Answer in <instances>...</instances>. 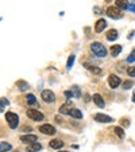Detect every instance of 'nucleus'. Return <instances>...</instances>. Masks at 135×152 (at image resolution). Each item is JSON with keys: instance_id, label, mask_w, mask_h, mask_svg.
I'll list each match as a JSON object with an SVG mask.
<instances>
[{"instance_id": "f257e3e1", "label": "nucleus", "mask_w": 135, "mask_h": 152, "mask_svg": "<svg viewBox=\"0 0 135 152\" xmlns=\"http://www.w3.org/2000/svg\"><path fill=\"white\" fill-rule=\"evenodd\" d=\"M90 50H92V53L99 58H104L107 55L106 47H104V44L100 43V42H93V43L90 44Z\"/></svg>"}, {"instance_id": "f03ea898", "label": "nucleus", "mask_w": 135, "mask_h": 152, "mask_svg": "<svg viewBox=\"0 0 135 152\" xmlns=\"http://www.w3.org/2000/svg\"><path fill=\"white\" fill-rule=\"evenodd\" d=\"M6 120H7V123H8L11 129H15V128L18 127V124H19V117H18V114L12 113V112H7Z\"/></svg>"}, {"instance_id": "7ed1b4c3", "label": "nucleus", "mask_w": 135, "mask_h": 152, "mask_svg": "<svg viewBox=\"0 0 135 152\" xmlns=\"http://www.w3.org/2000/svg\"><path fill=\"white\" fill-rule=\"evenodd\" d=\"M107 15L109 16V18H112V19H120V18H123V12L120 8H118V7H108L107 8Z\"/></svg>"}, {"instance_id": "20e7f679", "label": "nucleus", "mask_w": 135, "mask_h": 152, "mask_svg": "<svg viewBox=\"0 0 135 152\" xmlns=\"http://www.w3.org/2000/svg\"><path fill=\"white\" fill-rule=\"evenodd\" d=\"M27 116H29L31 120H35V121H42L45 118V116H43L41 112L37 111V109H29V111H27Z\"/></svg>"}, {"instance_id": "39448f33", "label": "nucleus", "mask_w": 135, "mask_h": 152, "mask_svg": "<svg viewBox=\"0 0 135 152\" xmlns=\"http://www.w3.org/2000/svg\"><path fill=\"white\" fill-rule=\"evenodd\" d=\"M39 131H41L43 135H50V136H53V135H55V128L53 127V125H49V124H43V125H41L39 127Z\"/></svg>"}, {"instance_id": "423d86ee", "label": "nucleus", "mask_w": 135, "mask_h": 152, "mask_svg": "<svg viewBox=\"0 0 135 152\" xmlns=\"http://www.w3.org/2000/svg\"><path fill=\"white\" fill-rule=\"evenodd\" d=\"M42 98H43V101L45 102L52 104V102L55 101V94L52 92V90H43V92H42Z\"/></svg>"}, {"instance_id": "0eeeda50", "label": "nucleus", "mask_w": 135, "mask_h": 152, "mask_svg": "<svg viewBox=\"0 0 135 152\" xmlns=\"http://www.w3.org/2000/svg\"><path fill=\"white\" fill-rule=\"evenodd\" d=\"M95 120H96L97 123H111L112 118L109 117V116H107V114L97 113V114H95Z\"/></svg>"}, {"instance_id": "6e6552de", "label": "nucleus", "mask_w": 135, "mask_h": 152, "mask_svg": "<svg viewBox=\"0 0 135 152\" xmlns=\"http://www.w3.org/2000/svg\"><path fill=\"white\" fill-rule=\"evenodd\" d=\"M108 83L111 88H118V86L120 85V78L113 76V74H111V76L108 77Z\"/></svg>"}, {"instance_id": "1a4fd4ad", "label": "nucleus", "mask_w": 135, "mask_h": 152, "mask_svg": "<svg viewBox=\"0 0 135 152\" xmlns=\"http://www.w3.org/2000/svg\"><path fill=\"white\" fill-rule=\"evenodd\" d=\"M93 101H95V104L97 105V106H99V108H104V106H106V102H104V100H103V97H101V96L100 94H93Z\"/></svg>"}, {"instance_id": "9d476101", "label": "nucleus", "mask_w": 135, "mask_h": 152, "mask_svg": "<svg viewBox=\"0 0 135 152\" xmlns=\"http://www.w3.org/2000/svg\"><path fill=\"white\" fill-rule=\"evenodd\" d=\"M20 140H22L23 143H30V144H32V143L37 141V136L35 135H23V136H20Z\"/></svg>"}, {"instance_id": "9b49d317", "label": "nucleus", "mask_w": 135, "mask_h": 152, "mask_svg": "<svg viewBox=\"0 0 135 152\" xmlns=\"http://www.w3.org/2000/svg\"><path fill=\"white\" fill-rule=\"evenodd\" d=\"M107 27V22L104 19H99L96 22V26H95V30H96V32H101L104 29Z\"/></svg>"}, {"instance_id": "f8f14e48", "label": "nucleus", "mask_w": 135, "mask_h": 152, "mask_svg": "<svg viewBox=\"0 0 135 152\" xmlns=\"http://www.w3.org/2000/svg\"><path fill=\"white\" fill-rule=\"evenodd\" d=\"M70 111H72L70 102H66V104H64L61 108H60V113H62V114H70Z\"/></svg>"}, {"instance_id": "ddd939ff", "label": "nucleus", "mask_w": 135, "mask_h": 152, "mask_svg": "<svg viewBox=\"0 0 135 152\" xmlns=\"http://www.w3.org/2000/svg\"><path fill=\"white\" fill-rule=\"evenodd\" d=\"M42 146L39 144V143H32V144H30L29 147H27V152H38L41 151Z\"/></svg>"}, {"instance_id": "4468645a", "label": "nucleus", "mask_w": 135, "mask_h": 152, "mask_svg": "<svg viewBox=\"0 0 135 152\" xmlns=\"http://www.w3.org/2000/svg\"><path fill=\"white\" fill-rule=\"evenodd\" d=\"M129 1L127 0H116V7L120 8V10H127L129 8Z\"/></svg>"}, {"instance_id": "2eb2a0df", "label": "nucleus", "mask_w": 135, "mask_h": 152, "mask_svg": "<svg viewBox=\"0 0 135 152\" xmlns=\"http://www.w3.org/2000/svg\"><path fill=\"white\" fill-rule=\"evenodd\" d=\"M120 51H122V46L120 44H113L112 47H111V55L116 57V55L120 54Z\"/></svg>"}, {"instance_id": "dca6fc26", "label": "nucleus", "mask_w": 135, "mask_h": 152, "mask_svg": "<svg viewBox=\"0 0 135 152\" xmlns=\"http://www.w3.org/2000/svg\"><path fill=\"white\" fill-rule=\"evenodd\" d=\"M107 39H108V41H116V39H118V31H116V30H109L108 32H107Z\"/></svg>"}, {"instance_id": "f3484780", "label": "nucleus", "mask_w": 135, "mask_h": 152, "mask_svg": "<svg viewBox=\"0 0 135 152\" xmlns=\"http://www.w3.org/2000/svg\"><path fill=\"white\" fill-rule=\"evenodd\" d=\"M62 146H64V143H62L61 140H58V139H54V140H52V141H50V147H52V148H54V149H60Z\"/></svg>"}, {"instance_id": "a211bd4d", "label": "nucleus", "mask_w": 135, "mask_h": 152, "mask_svg": "<svg viewBox=\"0 0 135 152\" xmlns=\"http://www.w3.org/2000/svg\"><path fill=\"white\" fill-rule=\"evenodd\" d=\"M16 86H18L19 90H22V92H24V90L29 89V83L24 82V81H18V82H16Z\"/></svg>"}, {"instance_id": "6ab92c4d", "label": "nucleus", "mask_w": 135, "mask_h": 152, "mask_svg": "<svg viewBox=\"0 0 135 152\" xmlns=\"http://www.w3.org/2000/svg\"><path fill=\"white\" fill-rule=\"evenodd\" d=\"M11 148H12V147H11V144H8V143H6V141H1V143H0V152L10 151Z\"/></svg>"}, {"instance_id": "aec40b11", "label": "nucleus", "mask_w": 135, "mask_h": 152, "mask_svg": "<svg viewBox=\"0 0 135 152\" xmlns=\"http://www.w3.org/2000/svg\"><path fill=\"white\" fill-rule=\"evenodd\" d=\"M70 116H72V117H74V118H81V117H83V113H81L78 109H72V111H70Z\"/></svg>"}, {"instance_id": "412c9836", "label": "nucleus", "mask_w": 135, "mask_h": 152, "mask_svg": "<svg viewBox=\"0 0 135 152\" xmlns=\"http://www.w3.org/2000/svg\"><path fill=\"white\" fill-rule=\"evenodd\" d=\"M84 66L87 67V69H89L90 71H92V73H95V74H100L101 73V70L99 69V67H95V66H90V65H88V64H85L84 65Z\"/></svg>"}, {"instance_id": "4be33fe9", "label": "nucleus", "mask_w": 135, "mask_h": 152, "mask_svg": "<svg viewBox=\"0 0 135 152\" xmlns=\"http://www.w3.org/2000/svg\"><path fill=\"white\" fill-rule=\"evenodd\" d=\"M113 131H115V133L120 137V139H122V137L124 136V131H123L120 127H115V128H113Z\"/></svg>"}, {"instance_id": "5701e85b", "label": "nucleus", "mask_w": 135, "mask_h": 152, "mask_svg": "<svg viewBox=\"0 0 135 152\" xmlns=\"http://www.w3.org/2000/svg\"><path fill=\"white\" fill-rule=\"evenodd\" d=\"M27 102H29V104H31V105H34L37 102V100H35V96L34 94H27Z\"/></svg>"}, {"instance_id": "b1692460", "label": "nucleus", "mask_w": 135, "mask_h": 152, "mask_svg": "<svg viewBox=\"0 0 135 152\" xmlns=\"http://www.w3.org/2000/svg\"><path fill=\"white\" fill-rule=\"evenodd\" d=\"M74 59H76V57H74V55H70V57L68 58V64H66L68 69H70V67L73 66V64H74Z\"/></svg>"}, {"instance_id": "393cba45", "label": "nucleus", "mask_w": 135, "mask_h": 152, "mask_svg": "<svg viewBox=\"0 0 135 152\" xmlns=\"http://www.w3.org/2000/svg\"><path fill=\"white\" fill-rule=\"evenodd\" d=\"M72 90H73V93H74V96H76V97H81V93H80V90H78V86L77 85L72 86Z\"/></svg>"}, {"instance_id": "a878e982", "label": "nucleus", "mask_w": 135, "mask_h": 152, "mask_svg": "<svg viewBox=\"0 0 135 152\" xmlns=\"http://www.w3.org/2000/svg\"><path fill=\"white\" fill-rule=\"evenodd\" d=\"M127 74H129L130 77H135V66H130L129 69H127Z\"/></svg>"}, {"instance_id": "bb28decb", "label": "nucleus", "mask_w": 135, "mask_h": 152, "mask_svg": "<svg viewBox=\"0 0 135 152\" xmlns=\"http://www.w3.org/2000/svg\"><path fill=\"white\" fill-rule=\"evenodd\" d=\"M132 85H134L132 81H124V82H123V89H130V88H132Z\"/></svg>"}, {"instance_id": "cd10ccee", "label": "nucleus", "mask_w": 135, "mask_h": 152, "mask_svg": "<svg viewBox=\"0 0 135 152\" xmlns=\"http://www.w3.org/2000/svg\"><path fill=\"white\" fill-rule=\"evenodd\" d=\"M127 62H129V64H132V62H135V50L132 51L131 54H130V57L127 58Z\"/></svg>"}, {"instance_id": "c85d7f7f", "label": "nucleus", "mask_w": 135, "mask_h": 152, "mask_svg": "<svg viewBox=\"0 0 135 152\" xmlns=\"http://www.w3.org/2000/svg\"><path fill=\"white\" fill-rule=\"evenodd\" d=\"M4 105H8V101H7L6 98H1V111L4 109Z\"/></svg>"}, {"instance_id": "c756f323", "label": "nucleus", "mask_w": 135, "mask_h": 152, "mask_svg": "<svg viewBox=\"0 0 135 152\" xmlns=\"http://www.w3.org/2000/svg\"><path fill=\"white\" fill-rule=\"evenodd\" d=\"M122 125H124V127H129V125H130V123L127 121V118H123V120H122Z\"/></svg>"}, {"instance_id": "7c9ffc66", "label": "nucleus", "mask_w": 135, "mask_h": 152, "mask_svg": "<svg viewBox=\"0 0 135 152\" xmlns=\"http://www.w3.org/2000/svg\"><path fill=\"white\" fill-rule=\"evenodd\" d=\"M65 96L70 98V97H73V93H72V92H69V90H66V92H65Z\"/></svg>"}, {"instance_id": "2f4dec72", "label": "nucleus", "mask_w": 135, "mask_h": 152, "mask_svg": "<svg viewBox=\"0 0 135 152\" xmlns=\"http://www.w3.org/2000/svg\"><path fill=\"white\" fill-rule=\"evenodd\" d=\"M129 10L132 11V12L135 14V6H134V4H130V6H129Z\"/></svg>"}, {"instance_id": "473e14b6", "label": "nucleus", "mask_w": 135, "mask_h": 152, "mask_svg": "<svg viewBox=\"0 0 135 152\" xmlns=\"http://www.w3.org/2000/svg\"><path fill=\"white\" fill-rule=\"evenodd\" d=\"M132 101L135 102V92H134V94H132Z\"/></svg>"}, {"instance_id": "72a5a7b5", "label": "nucleus", "mask_w": 135, "mask_h": 152, "mask_svg": "<svg viewBox=\"0 0 135 152\" xmlns=\"http://www.w3.org/2000/svg\"><path fill=\"white\" fill-rule=\"evenodd\" d=\"M60 152H68V151H60Z\"/></svg>"}]
</instances>
